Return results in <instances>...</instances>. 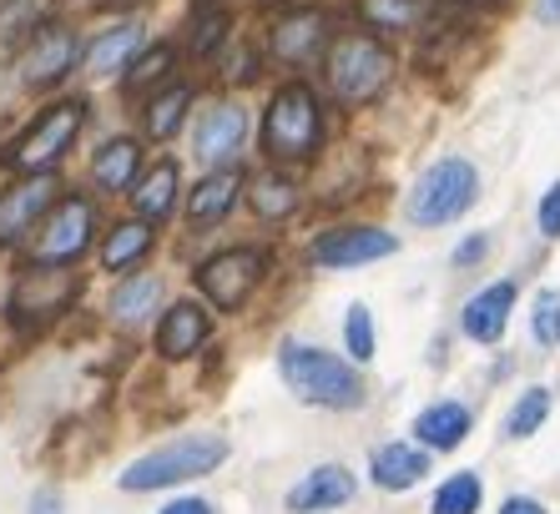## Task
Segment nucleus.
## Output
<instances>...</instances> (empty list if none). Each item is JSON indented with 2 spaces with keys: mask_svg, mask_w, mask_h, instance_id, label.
I'll return each mask as SVG.
<instances>
[{
  "mask_svg": "<svg viewBox=\"0 0 560 514\" xmlns=\"http://www.w3.org/2000/svg\"><path fill=\"white\" fill-rule=\"evenodd\" d=\"M278 369H283V384L299 404H313V409H359L364 404V378L328 348H313L288 338L278 348Z\"/></svg>",
  "mask_w": 560,
  "mask_h": 514,
  "instance_id": "nucleus-1",
  "label": "nucleus"
},
{
  "mask_svg": "<svg viewBox=\"0 0 560 514\" xmlns=\"http://www.w3.org/2000/svg\"><path fill=\"white\" fill-rule=\"evenodd\" d=\"M222 459H228V439L222 434H183V439H172V444H162V449L142 454L137 464H127L121 489L127 494H147V489L187 484V479L212 475Z\"/></svg>",
  "mask_w": 560,
  "mask_h": 514,
  "instance_id": "nucleus-2",
  "label": "nucleus"
},
{
  "mask_svg": "<svg viewBox=\"0 0 560 514\" xmlns=\"http://www.w3.org/2000/svg\"><path fill=\"white\" fill-rule=\"evenodd\" d=\"M324 142V112L318 96L303 81H288L273 91V102L262 112V152L273 162H308Z\"/></svg>",
  "mask_w": 560,
  "mask_h": 514,
  "instance_id": "nucleus-3",
  "label": "nucleus"
},
{
  "mask_svg": "<svg viewBox=\"0 0 560 514\" xmlns=\"http://www.w3.org/2000/svg\"><path fill=\"white\" fill-rule=\"evenodd\" d=\"M480 192V172L469 167L465 156H440L434 167H424V177L409 187V222L419 227H444V222H455L459 212H469Z\"/></svg>",
  "mask_w": 560,
  "mask_h": 514,
  "instance_id": "nucleus-4",
  "label": "nucleus"
},
{
  "mask_svg": "<svg viewBox=\"0 0 560 514\" xmlns=\"http://www.w3.org/2000/svg\"><path fill=\"white\" fill-rule=\"evenodd\" d=\"M389 71H394V61L374 36H343L339 46H334V56H328V86L339 91L343 102H369V96H378L384 81H389Z\"/></svg>",
  "mask_w": 560,
  "mask_h": 514,
  "instance_id": "nucleus-5",
  "label": "nucleus"
},
{
  "mask_svg": "<svg viewBox=\"0 0 560 514\" xmlns=\"http://www.w3.org/2000/svg\"><path fill=\"white\" fill-rule=\"evenodd\" d=\"M81 121H86V102H56L51 112L36 116V127L21 137V147L11 152V167L21 172H46L56 167L66 152H71V142H77Z\"/></svg>",
  "mask_w": 560,
  "mask_h": 514,
  "instance_id": "nucleus-6",
  "label": "nucleus"
},
{
  "mask_svg": "<svg viewBox=\"0 0 560 514\" xmlns=\"http://www.w3.org/2000/svg\"><path fill=\"white\" fill-rule=\"evenodd\" d=\"M258 283H262V253L258 247H228V253L208 257V262L197 268V288H202L208 303L222 308V313L243 308Z\"/></svg>",
  "mask_w": 560,
  "mask_h": 514,
  "instance_id": "nucleus-7",
  "label": "nucleus"
},
{
  "mask_svg": "<svg viewBox=\"0 0 560 514\" xmlns=\"http://www.w3.org/2000/svg\"><path fill=\"white\" fill-rule=\"evenodd\" d=\"M92 232H96V212L86 197H61L56 212L46 218V232H40L36 243V262H71L92 247Z\"/></svg>",
  "mask_w": 560,
  "mask_h": 514,
  "instance_id": "nucleus-8",
  "label": "nucleus"
},
{
  "mask_svg": "<svg viewBox=\"0 0 560 514\" xmlns=\"http://www.w3.org/2000/svg\"><path fill=\"white\" fill-rule=\"evenodd\" d=\"M243 142H248V112L237 102H218L212 112H202V121H197L192 131V152L202 167H228L237 152H243Z\"/></svg>",
  "mask_w": 560,
  "mask_h": 514,
  "instance_id": "nucleus-9",
  "label": "nucleus"
},
{
  "mask_svg": "<svg viewBox=\"0 0 560 514\" xmlns=\"http://www.w3.org/2000/svg\"><path fill=\"white\" fill-rule=\"evenodd\" d=\"M77 56H81L77 31H66V26H36V31H31L26 56H21V81H26V86H56V81L71 77Z\"/></svg>",
  "mask_w": 560,
  "mask_h": 514,
  "instance_id": "nucleus-10",
  "label": "nucleus"
},
{
  "mask_svg": "<svg viewBox=\"0 0 560 514\" xmlns=\"http://www.w3.org/2000/svg\"><path fill=\"white\" fill-rule=\"evenodd\" d=\"M394 253H399V237L378 227H339L313 243V262L318 268H364V262H378V257H394Z\"/></svg>",
  "mask_w": 560,
  "mask_h": 514,
  "instance_id": "nucleus-11",
  "label": "nucleus"
},
{
  "mask_svg": "<svg viewBox=\"0 0 560 514\" xmlns=\"http://www.w3.org/2000/svg\"><path fill=\"white\" fill-rule=\"evenodd\" d=\"M51 202H56V177H46V172H31L26 182H15L11 192H0V243H21Z\"/></svg>",
  "mask_w": 560,
  "mask_h": 514,
  "instance_id": "nucleus-12",
  "label": "nucleus"
},
{
  "mask_svg": "<svg viewBox=\"0 0 560 514\" xmlns=\"http://www.w3.org/2000/svg\"><path fill=\"white\" fill-rule=\"evenodd\" d=\"M359 494V479L343 469V464H318L299 484L288 489V510L293 514H324V510H339Z\"/></svg>",
  "mask_w": 560,
  "mask_h": 514,
  "instance_id": "nucleus-13",
  "label": "nucleus"
},
{
  "mask_svg": "<svg viewBox=\"0 0 560 514\" xmlns=\"http://www.w3.org/2000/svg\"><path fill=\"white\" fill-rule=\"evenodd\" d=\"M510 308H515V283H490L465 303L459 328H465L475 343H500V334L510 328Z\"/></svg>",
  "mask_w": 560,
  "mask_h": 514,
  "instance_id": "nucleus-14",
  "label": "nucleus"
},
{
  "mask_svg": "<svg viewBox=\"0 0 560 514\" xmlns=\"http://www.w3.org/2000/svg\"><path fill=\"white\" fill-rule=\"evenodd\" d=\"M202 338H208V313L197 303H177V308H167L162 328H156V353L162 359H192L202 348Z\"/></svg>",
  "mask_w": 560,
  "mask_h": 514,
  "instance_id": "nucleus-15",
  "label": "nucleus"
},
{
  "mask_svg": "<svg viewBox=\"0 0 560 514\" xmlns=\"http://www.w3.org/2000/svg\"><path fill=\"white\" fill-rule=\"evenodd\" d=\"M369 475L378 489H415L419 479L430 475V454L415 449V444H384L369 459Z\"/></svg>",
  "mask_w": 560,
  "mask_h": 514,
  "instance_id": "nucleus-16",
  "label": "nucleus"
},
{
  "mask_svg": "<svg viewBox=\"0 0 560 514\" xmlns=\"http://www.w3.org/2000/svg\"><path fill=\"white\" fill-rule=\"evenodd\" d=\"M415 434H419V444H424V449H440V454L459 449V444H465V434H469V409H465V404H455V399L430 404V409L415 419Z\"/></svg>",
  "mask_w": 560,
  "mask_h": 514,
  "instance_id": "nucleus-17",
  "label": "nucleus"
},
{
  "mask_svg": "<svg viewBox=\"0 0 560 514\" xmlns=\"http://www.w3.org/2000/svg\"><path fill=\"white\" fill-rule=\"evenodd\" d=\"M237 192H243V177H237L233 167H218L212 177L197 182V192L187 197V218H192V227H208V222L228 218L237 202Z\"/></svg>",
  "mask_w": 560,
  "mask_h": 514,
  "instance_id": "nucleus-18",
  "label": "nucleus"
},
{
  "mask_svg": "<svg viewBox=\"0 0 560 514\" xmlns=\"http://www.w3.org/2000/svg\"><path fill=\"white\" fill-rule=\"evenodd\" d=\"M137 51H142V26L121 21V26L102 31V36L86 46V77H117L127 61H137Z\"/></svg>",
  "mask_w": 560,
  "mask_h": 514,
  "instance_id": "nucleus-19",
  "label": "nucleus"
},
{
  "mask_svg": "<svg viewBox=\"0 0 560 514\" xmlns=\"http://www.w3.org/2000/svg\"><path fill=\"white\" fill-rule=\"evenodd\" d=\"M324 36H328V15L299 11V15H288V21H278L273 51H278V61H308L324 46Z\"/></svg>",
  "mask_w": 560,
  "mask_h": 514,
  "instance_id": "nucleus-20",
  "label": "nucleus"
},
{
  "mask_svg": "<svg viewBox=\"0 0 560 514\" xmlns=\"http://www.w3.org/2000/svg\"><path fill=\"white\" fill-rule=\"evenodd\" d=\"M177 187H183V172H177V162H156L152 172H147L142 182H137V192H131V202H137V218L142 222H162L177 207Z\"/></svg>",
  "mask_w": 560,
  "mask_h": 514,
  "instance_id": "nucleus-21",
  "label": "nucleus"
},
{
  "mask_svg": "<svg viewBox=\"0 0 560 514\" xmlns=\"http://www.w3.org/2000/svg\"><path fill=\"white\" fill-rule=\"evenodd\" d=\"M137 167H142V147L131 142V137H117V142H106L92 156V177L102 182L106 192H127L131 182H137Z\"/></svg>",
  "mask_w": 560,
  "mask_h": 514,
  "instance_id": "nucleus-22",
  "label": "nucleus"
},
{
  "mask_svg": "<svg viewBox=\"0 0 560 514\" xmlns=\"http://www.w3.org/2000/svg\"><path fill=\"white\" fill-rule=\"evenodd\" d=\"M156 297H162V278L156 272H137V278H127V283L112 293V318L117 323H147L156 313Z\"/></svg>",
  "mask_w": 560,
  "mask_h": 514,
  "instance_id": "nucleus-23",
  "label": "nucleus"
},
{
  "mask_svg": "<svg viewBox=\"0 0 560 514\" xmlns=\"http://www.w3.org/2000/svg\"><path fill=\"white\" fill-rule=\"evenodd\" d=\"M147 247H152V227H147V222H121V227L102 243V268L106 272L131 268V262H137Z\"/></svg>",
  "mask_w": 560,
  "mask_h": 514,
  "instance_id": "nucleus-24",
  "label": "nucleus"
},
{
  "mask_svg": "<svg viewBox=\"0 0 560 514\" xmlns=\"http://www.w3.org/2000/svg\"><path fill=\"white\" fill-rule=\"evenodd\" d=\"M480 500H485L480 475H475V469H465V475H450L440 484L430 514H480Z\"/></svg>",
  "mask_w": 560,
  "mask_h": 514,
  "instance_id": "nucleus-25",
  "label": "nucleus"
},
{
  "mask_svg": "<svg viewBox=\"0 0 560 514\" xmlns=\"http://www.w3.org/2000/svg\"><path fill=\"white\" fill-rule=\"evenodd\" d=\"M187 106H192V86H167L162 96H152V106H147V131H152L156 142H167L172 131L183 127Z\"/></svg>",
  "mask_w": 560,
  "mask_h": 514,
  "instance_id": "nucleus-26",
  "label": "nucleus"
},
{
  "mask_svg": "<svg viewBox=\"0 0 560 514\" xmlns=\"http://www.w3.org/2000/svg\"><path fill=\"white\" fill-rule=\"evenodd\" d=\"M248 197H253V212H258V218H288V212L299 207V187L288 177H278V172H262Z\"/></svg>",
  "mask_w": 560,
  "mask_h": 514,
  "instance_id": "nucleus-27",
  "label": "nucleus"
},
{
  "mask_svg": "<svg viewBox=\"0 0 560 514\" xmlns=\"http://www.w3.org/2000/svg\"><path fill=\"white\" fill-rule=\"evenodd\" d=\"M550 413V388H525L505 413V439H530Z\"/></svg>",
  "mask_w": 560,
  "mask_h": 514,
  "instance_id": "nucleus-28",
  "label": "nucleus"
},
{
  "mask_svg": "<svg viewBox=\"0 0 560 514\" xmlns=\"http://www.w3.org/2000/svg\"><path fill=\"white\" fill-rule=\"evenodd\" d=\"M343 343H349V353H353L359 363L374 359V318H369L364 303H353L349 318H343Z\"/></svg>",
  "mask_w": 560,
  "mask_h": 514,
  "instance_id": "nucleus-29",
  "label": "nucleus"
},
{
  "mask_svg": "<svg viewBox=\"0 0 560 514\" xmlns=\"http://www.w3.org/2000/svg\"><path fill=\"white\" fill-rule=\"evenodd\" d=\"M535 343H546V348H556L560 343V293L556 288H540L535 293Z\"/></svg>",
  "mask_w": 560,
  "mask_h": 514,
  "instance_id": "nucleus-30",
  "label": "nucleus"
},
{
  "mask_svg": "<svg viewBox=\"0 0 560 514\" xmlns=\"http://www.w3.org/2000/svg\"><path fill=\"white\" fill-rule=\"evenodd\" d=\"M364 15L378 26H415L424 15V0H364Z\"/></svg>",
  "mask_w": 560,
  "mask_h": 514,
  "instance_id": "nucleus-31",
  "label": "nucleus"
},
{
  "mask_svg": "<svg viewBox=\"0 0 560 514\" xmlns=\"http://www.w3.org/2000/svg\"><path fill=\"white\" fill-rule=\"evenodd\" d=\"M167 66H172V46H156V51H147L142 61H131V77H127V86H131V91L152 86V81H162V77H167Z\"/></svg>",
  "mask_w": 560,
  "mask_h": 514,
  "instance_id": "nucleus-32",
  "label": "nucleus"
},
{
  "mask_svg": "<svg viewBox=\"0 0 560 514\" xmlns=\"http://www.w3.org/2000/svg\"><path fill=\"white\" fill-rule=\"evenodd\" d=\"M222 31H228V15H222V11H202V15H197V26H192V51L208 56L212 46L222 40Z\"/></svg>",
  "mask_w": 560,
  "mask_h": 514,
  "instance_id": "nucleus-33",
  "label": "nucleus"
},
{
  "mask_svg": "<svg viewBox=\"0 0 560 514\" xmlns=\"http://www.w3.org/2000/svg\"><path fill=\"white\" fill-rule=\"evenodd\" d=\"M540 232H546V237H560V182L540 197Z\"/></svg>",
  "mask_w": 560,
  "mask_h": 514,
  "instance_id": "nucleus-34",
  "label": "nucleus"
},
{
  "mask_svg": "<svg viewBox=\"0 0 560 514\" xmlns=\"http://www.w3.org/2000/svg\"><path fill=\"white\" fill-rule=\"evenodd\" d=\"M31 514H61V494H56V489H36Z\"/></svg>",
  "mask_w": 560,
  "mask_h": 514,
  "instance_id": "nucleus-35",
  "label": "nucleus"
},
{
  "mask_svg": "<svg viewBox=\"0 0 560 514\" xmlns=\"http://www.w3.org/2000/svg\"><path fill=\"white\" fill-rule=\"evenodd\" d=\"M156 514H212L208 500H172L167 510H156Z\"/></svg>",
  "mask_w": 560,
  "mask_h": 514,
  "instance_id": "nucleus-36",
  "label": "nucleus"
},
{
  "mask_svg": "<svg viewBox=\"0 0 560 514\" xmlns=\"http://www.w3.org/2000/svg\"><path fill=\"white\" fill-rule=\"evenodd\" d=\"M485 253H490V237H469V243L455 253V262H475V257H485Z\"/></svg>",
  "mask_w": 560,
  "mask_h": 514,
  "instance_id": "nucleus-37",
  "label": "nucleus"
},
{
  "mask_svg": "<svg viewBox=\"0 0 560 514\" xmlns=\"http://www.w3.org/2000/svg\"><path fill=\"white\" fill-rule=\"evenodd\" d=\"M535 21H540V26H556V21H560V0H540V5H535Z\"/></svg>",
  "mask_w": 560,
  "mask_h": 514,
  "instance_id": "nucleus-38",
  "label": "nucleus"
},
{
  "mask_svg": "<svg viewBox=\"0 0 560 514\" xmlns=\"http://www.w3.org/2000/svg\"><path fill=\"white\" fill-rule=\"evenodd\" d=\"M500 514H546V510H540L535 500H525V494H515V500H505V510Z\"/></svg>",
  "mask_w": 560,
  "mask_h": 514,
  "instance_id": "nucleus-39",
  "label": "nucleus"
},
{
  "mask_svg": "<svg viewBox=\"0 0 560 514\" xmlns=\"http://www.w3.org/2000/svg\"><path fill=\"white\" fill-rule=\"evenodd\" d=\"M102 5H137V0H102Z\"/></svg>",
  "mask_w": 560,
  "mask_h": 514,
  "instance_id": "nucleus-40",
  "label": "nucleus"
}]
</instances>
